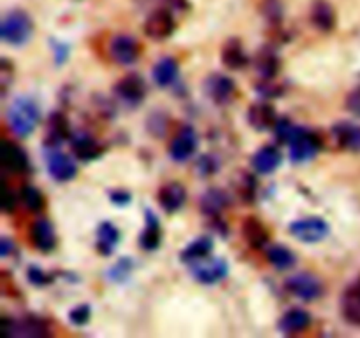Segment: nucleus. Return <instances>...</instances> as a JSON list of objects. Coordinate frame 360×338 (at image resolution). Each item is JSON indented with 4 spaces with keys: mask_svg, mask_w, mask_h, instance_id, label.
<instances>
[{
    "mask_svg": "<svg viewBox=\"0 0 360 338\" xmlns=\"http://www.w3.org/2000/svg\"><path fill=\"white\" fill-rule=\"evenodd\" d=\"M6 118L11 132L20 139H25L37 128L41 112H39V105L30 97H16L11 102Z\"/></svg>",
    "mask_w": 360,
    "mask_h": 338,
    "instance_id": "nucleus-1",
    "label": "nucleus"
},
{
    "mask_svg": "<svg viewBox=\"0 0 360 338\" xmlns=\"http://www.w3.org/2000/svg\"><path fill=\"white\" fill-rule=\"evenodd\" d=\"M34 34V21L25 11L14 9L4 16L0 25V37L6 44L20 48L32 39Z\"/></svg>",
    "mask_w": 360,
    "mask_h": 338,
    "instance_id": "nucleus-2",
    "label": "nucleus"
},
{
    "mask_svg": "<svg viewBox=\"0 0 360 338\" xmlns=\"http://www.w3.org/2000/svg\"><path fill=\"white\" fill-rule=\"evenodd\" d=\"M292 237L297 238L299 242H304V244H316V242H322L329 237L330 227L323 217L319 216H309L302 217V219L292 221L290 227H288Z\"/></svg>",
    "mask_w": 360,
    "mask_h": 338,
    "instance_id": "nucleus-3",
    "label": "nucleus"
},
{
    "mask_svg": "<svg viewBox=\"0 0 360 338\" xmlns=\"http://www.w3.org/2000/svg\"><path fill=\"white\" fill-rule=\"evenodd\" d=\"M322 146L323 142L319 133L311 132V130L302 126L301 132L288 144V147H290V161L295 165L308 163V161L315 160L319 156V153L322 151Z\"/></svg>",
    "mask_w": 360,
    "mask_h": 338,
    "instance_id": "nucleus-4",
    "label": "nucleus"
},
{
    "mask_svg": "<svg viewBox=\"0 0 360 338\" xmlns=\"http://www.w3.org/2000/svg\"><path fill=\"white\" fill-rule=\"evenodd\" d=\"M188 269L193 279L200 284H206V286L221 283L229 276L227 259L217 258V256H211V258L207 256V258L199 259V262L188 265Z\"/></svg>",
    "mask_w": 360,
    "mask_h": 338,
    "instance_id": "nucleus-5",
    "label": "nucleus"
},
{
    "mask_svg": "<svg viewBox=\"0 0 360 338\" xmlns=\"http://www.w3.org/2000/svg\"><path fill=\"white\" fill-rule=\"evenodd\" d=\"M285 290L302 302H315L323 297V284L309 272H299L285 280Z\"/></svg>",
    "mask_w": 360,
    "mask_h": 338,
    "instance_id": "nucleus-6",
    "label": "nucleus"
},
{
    "mask_svg": "<svg viewBox=\"0 0 360 338\" xmlns=\"http://www.w3.org/2000/svg\"><path fill=\"white\" fill-rule=\"evenodd\" d=\"M2 335L4 337H49V326L44 319L27 316L23 319H2Z\"/></svg>",
    "mask_w": 360,
    "mask_h": 338,
    "instance_id": "nucleus-7",
    "label": "nucleus"
},
{
    "mask_svg": "<svg viewBox=\"0 0 360 338\" xmlns=\"http://www.w3.org/2000/svg\"><path fill=\"white\" fill-rule=\"evenodd\" d=\"M108 51L112 62L118 63V65L122 67H130L139 60L141 51H143V49H141V44L137 42L136 37L120 34L111 39Z\"/></svg>",
    "mask_w": 360,
    "mask_h": 338,
    "instance_id": "nucleus-8",
    "label": "nucleus"
},
{
    "mask_svg": "<svg viewBox=\"0 0 360 338\" xmlns=\"http://www.w3.org/2000/svg\"><path fill=\"white\" fill-rule=\"evenodd\" d=\"M115 95L129 107H137L146 97V83L139 74H127L115 84Z\"/></svg>",
    "mask_w": 360,
    "mask_h": 338,
    "instance_id": "nucleus-9",
    "label": "nucleus"
},
{
    "mask_svg": "<svg viewBox=\"0 0 360 338\" xmlns=\"http://www.w3.org/2000/svg\"><path fill=\"white\" fill-rule=\"evenodd\" d=\"M197 147H199L197 132L193 130V126L186 125L179 128V132L172 139L171 147H169V156L176 163H185V161H188L195 154Z\"/></svg>",
    "mask_w": 360,
    "mask_h": 338,
    "instance_id": "nucleus-10",
    "label": "nucleus"
},
{
    "mask_svg": "<svg viewBox=\"0 0 360 338\" xmlns=\"http://www.w3.org/2000/svg\"><path fill=\"white\" fill-rule=\"evenodd\" d=\"M0 165L13 174H25L30 170V158L20 144L4 139L0 147Z\"/></svg>",
    "mask_w": 360,
    "mask_h": 338,
    "instance_id": "nucleus-11",
    "label": "nucleus"
},
{
    "mask_svg": "<svg viewBox=\"0 0 360 338\" xmlns=\"http://www.w3.org/2000/svg\"><path fill=\"white\" fill-rule=\"evenodd\" d=\"M48 160V174L56 182H69L77 175L76 161L58 149H49L46 154Z\"/></svg>",
    "mask_w": 360,
    "mask_h": 338,
    "instance_id": "nucleus-12",
    "label": "nucleus"
},
{
    "mask_svg": "<svg viewBox=\"0 0 360 338\" xmlns=\"http://www.w3.org/2000/svg\"><path fill=\"white\" fill-rule=\"evenodd\" d=\"M204 93L210 100L214 104L225 105L232 102L236 95V83L231 77L224 76V74H211L206 81H204Z\"/></svg>",
    "mask_w": 360,
    "mask_h": 338,
    "instance_id": "nucleus-13",
    "label": "nucleus"
},
{
    "mask_svg": "<svg viewBox=\"0 0 360 338\" xmlns=\"http://www.w3.org/2000/svg\"><path fill=\"white\" fill-rule=\"evenodd\" d=\"M176 30V21L167 9H157L144 21V34L153 41H164Z\"/></svg>",
    "mask_w": 360,
    "mask_h": 338,
    "instance_id": "nucleus-14",
    "label": "nucleus"
},
{
    "mask_svg": "<svg viewBox=\"0 0 360 338\" xmlns=\"http://www.w3.org/2000/svg\"><path fill=\"white\" fill-rule=\"evenodd\" d=\"M72 133H70L69 119L63 112L55 111L49 114L48 118V130H46V139H44V149H58L67 139H70Z\"/></svg>",
    "mask_w": 360,
    "mask_h": 338,
    "instance_id": "nucleus-15",
    "label": "nucleus"
},
{
    "mask_svg": "<svg viewBox=\"0 0 360 338\" xmlns=\"http://www.w3.org/2000/svg\"><path fill=\"white\" fill-rule=\"evenodd\" d=\"M70 147L77 160L94 161L104 154V146L86 132H76L70 137Z\"/></svg>",
    "mask_w": 360,
    "mask_h": 338,
    "instance_id": "nucleus-16",
    "label": "nucleus"
},
{
    "mask_svg": "<svg viewBox=\"0 0 360 338\" xmlns=\"http://www.w3.org/2000/svg\"><path fill=\"white\" fill-rule=\"evenodd\" d=\"M334 142L338 144L340 149L345 151H360V126L352 121H340L334 123L330 128Z\"/></svg>",
    "mask_w": 360,
    "mask_h": 338,
    "instance_id": "nucleus-17",
    "label": "nucleus"
},
{
    "mask_svg": "<svg viewBox=\"0 0 360 338\" xmlns=\"http://www.w3.org/2000/svg\"><path fill=\"white\" fill-rule=\"evenodd\" d=\"M231 202V195H229L225 189L211 188L200 196V212H202L204 216L211 217V219H217V217H220V214L224 212V210H227Z\"/></svg>",
    "mask_w": 360,
    "mask_h": 338,
    "instance_id": "nucleus-18",
    "label": "nucleus"
},
{
    "mask_svg": "<svg viewBox=\"0 0 360 338\" xmlns=\"http://www.w3.org/2000/svg\"><path fill=\"white\" fill-rule=\"evenodd\" d=\"M248 123L253 130L257 132H267V130L274 128L278 123V116H276V109L273 107L267 102H259V104L250 105L248 109Z\"/></svg>",
    "mask_w": 360,
    "mask_h": 338,
    "instance_id": "nucleus-19",
    "label": "nucleus"
},
{
    "mask_svg": "<svg viewBox=\"0 0 360 338\" xmlns=\"http://www.w3.org/2000/svg\"><path fill=\"white\" fill-rule=\"evenodd\" d=\"M158 203L169 214H174L183 209L186 202V189L179 182H167L158 189Z\"/></svg>",
    "mask_w": 360,
    "mask_h": 338,
    "instance_id": "nucleus-20",
    "label": "nucleus"
},
{
    "mask_svg": "<svg viewBox=\"0 0 360 338\" xmlns=\"http://www.w3.org/2000/svg\"><path fill=\"white\" fill-rule=\"evenodd\" d=\"M281 160H283V158H281V151L278 149L276 146L267 144V146H262L255 154H253L252 167L253 170L259 172V174L269 175L274 174V172L280 168Z\"/></svg>",
    "mask_w": 360,
    "mask_h": 338,
    "instance_id": "nucleus-21",
    "label": "nucleus"
},
{
    "mask_svg": "<svg viewBox=\"0 0 360 338\" xmlns=\"http://www.w3.org/2000/svg\"><path fill=\"white\" fill-rule=\"evenodd\" d=\"M309 325H311V316H309V312L302 311V309H292V311L285 312L280 318V321H278V332L285 337H292L308 330Z\"/></svg>",
    "mask_w": 360,
    "mask_h": 338,
    "instance_id": "nucleus-22",
    "label": "nucleus"
},
{
    "mask_svg": "<svg viewBox=\"0 0 360 338\" xmlns=\"http://www.w3.org/2000/svg\"><path fill=\"white\" fill-rule=\"evenodd\" d=\"M30 241L34 248L41 252H51L56 248V234L48 219L34 221L30 228Z\"/></svg>",
    "mask_w": 360,
    "mask_h": 338,
    "instance_id": "nucleus-23",
    "label": "nucleus"
},
{
    "mask_svg": "<svg viewBox=\"0 0 360 338\" xmlns=\"http://www.w3.org/2000/svg\"><path fill=\"white\" fill-rule=\"evenodd\" d=\"M341 314L350 325L360 326V277L343 291Z\"/></svg>",
    "mask_w": 360,
    "mask_h": 338,
    "instance_id": "nucleus-24",
    "label": "nucleus"
},
{
    "mask_svg": "<svg viewBox=\"0 0 360 338\" xmlns=\"http://www.w3.org/2000/svg\"><path fill=\"white\" fill-rule=\"evenodd\" d=\"M243 238L246 241V244L252 249H264L269 242V230L266 228V224L255 216H250L243 221L241 227Z\"/></svg>",
    "mask_w": 360,
    "mask_h": 338,
    "instance_id": "nucleus-25",
    "label": "nucleus"
},
{
    "mask_svg": "<svg viewBox=\"0 0 360 338\" xmlns=\"http://www.w3.org/2000/svg\"><path fill=\"white\" fill-rule=\"evenodd\" d=\"M309 18H311V23L315 25V28H319L320 32H330L336 27V11L327 0H315L311 4Z\"/></svg>",
    "mask_w": 360,
    "mask_h": 338,
    "instance_id": "nucleus-26",
    "label": "nucleus"
},
{
    "mask_svg": "<svg viewBox=\"0 0 360 338\" xmlns=\"http://www.w3.org/2000/svg\"><path fill=\"white\" fill-rule=\"evenodd\" d=\"M221 63L231 70H241L248 65L250 58L239 39H229L225 42L221 48Z\"/></svg>",
    "mask_w": 360,
    "mask_h": 338,
    "instance_id": "nucleus-27",
    "label": "nucleus"
},
{
    "mask_svg": "<svg viewBox=\"0 0 360 338\" xmlns=\"http://www.w3.org/2000/svg\"><path fill=\"white\" fill-rule=\"evenodd\" d=\"M120 238H122V234H120L118 228L109 221H102L97 228V244H95L98 255L111 256L115 249L118 248Z\"/></svg>",
    "mask_w": 360,
    "mask_h": 338,
    "instance_id": "nucleus-28",
    "label": "nucleus"
},
{
    "mask_svg": "<svg viewBox=\"0 0 360 338\" xmlns=\"http://www.w3.org/2000/svg\"><path fill=\"white\" fill-rule=\"evenodd\" d=\"M153 81L157 86L160 88H169L178 81L179 76V65L176 62V58L172 56H164V58L158 60L153 67Z\"/></svg>",
    "mask_w": 360,
    "mask_h": 338,
    "instance_id": "nucleus-29",
    "label": "nucleus"
},
{
    "mask_svg": "<svg viewBox=\"0 0 360 338\" xmlns=\"http://www.w3.org/2000/svg\"><path fill=\"white\" fill-rule=\"evenodd\" d=\"M144 219H146V227H144L143 234L139 235V245L144 251L153 252L160 248L162 242L160 223H158V217L150 209H146V212H144Z\"/></svg>",
    "mask_w": 360,
    "mask_h": 338,
    "instance_id": "nucleus-30",
    "label": "nucleus"
},
{
    "mask_svg": "<svg viewBox=\"0 0 360 338\" xmlns=\"http://www.w3.org/2000/svg\"><path fill=\"white\" fill-rule=\"evenodd\" d=\"M213 238L204 235V237H199L193 242H190V244L179 252V259H181V263H185V265H192V263L199 262V259L207 258V256L211 255V251H213Z\"/></svg>",
    "mask_w": 360,
    "mask_h": 338,
    "instance_id": "nucleus-31",
    "label": "nucleus"
},
{
    "mask_svg": "<svg viewBox=\"0 0 360 338\" xmlns=\"http://www.w3.org/2000/svg\"><path fill=\"white\" fill-rule=\"evenodd\" d=\"M255 67L262 79H274L280 72V58H278L276 51L269 46L260 49L255 56Z\"/></svg>",
    "mask_w": 360,
    "mask_h": 338,
    "instance_id": "nucleus-32",
    "label": "nucleus"
},
{
    "mask_svg": "<svg viewBox=\"0 0 360 338\" xmlns=\"http://www.w3.org/2000/svg\"><path fill=\"white\" fill-rule=\"evenodd\" d=\"M266 256L267 259H269L271 265L276 270H281V272L294 269V265L297 263V258H295V255L287 248V245H271V248H267Z\"/></svg>",
    "mask_w": 360,
    "mask_h": 338,
    "instance_id": "nucleus-33",
    "label": "nucleus"
},
{
    "mask_svg": "<svg viewBox=\"0 0 360 338\" xmlns=\"http://www.w3.org/2000/svg\"><path fill=\"white\" fill-rule=\"evenodd\" d=\"M134 269H136V262H134L132 258H127L125 256V258H120L118 262L105 272V276H108V279L111 280V283L123 284L130 279Z\"/></svg>",
    "mask_w": 360,
    "mask_h": 338,
    "instance_id": "nucleus-34",
    "label": "nucleus"
},
{
    "mask_svg": "<svg viewBox=\"0 0 360 338\" xmlns=\"http://www.w3.org/2000/svg\"><path fill=\"white\" fill-rule=\"evenodd\" d=\"M234 189L236 193L239 195V198L243 200V202L250 203L253 202V198H255V191H257V179L253 177L252 174H248V172H241V174L238 175V179H234Z\"/></svg>",
    "mask_w": 360,
    "mask_h": 338,
    "instance_id": "nucleus-35",
    "label": "nucleus"
},
{
    "mask_svg": "<svg viewBox=\"0 0 360 338\" xmlns=\"http://www.w3.org/2000/svg\"><path fill=\"white\" fill-rule=\"evenodd\" d=\"M21 203L27 207L30 212H41L46 205L44 195H42L41 189H37L35 186H23L20 191Z\"/></svg>",
    "mask_w": 360,
    "mask_h": 338,
    "instance_id": "nucleus-36",
    "label": "nucleus"
},
{
    "mask_svg": "<svg viewBox=\"0 0 360 338\" xmlns=\"http://www.w3.org/2000/svg\"><path fill=\"white\" fill-rule=\"evenodd\" d=\"M302 126L295 125V123H292L288 118H281L278 119L276 126H274V135H276V140L281 144H290L292 140L295 139V135H297L299 132H301Z\"/></svg>",
    "mask_w": 360,
    "mask_h": 338,
    "instance_id": "nucleus-37",
    "label": "nucleus"
},
{
    "mask_svg": "<svg viewBox=\"0 0 360 338\" xmlns=\"http://www.w3.org/2000/svg\"><path fill=\"white\" fill-rule=\"evenodd\" d=\"M260 11H262L264 18L274 27H278L283 21V6H281L280 0H264Z\"/></svg>",
    "mask_w": 360,
    "mask_h": 338,
    "instance_id": "nucleus-38",
    "label": "nucleus"
},
{
    "mask_svg": "<svg viewBox=\"0 0 360 338\" xmlns=\"http://www.w3.org/2000/svg\"><path fill=\"white\" fill-rule=\"evenodd\" d=\"M27 277H28V280H30V283L37 288H44L55 280V276H51V273H46L44 270H41L39 266H35V265L28 266Z\"/></svg>",
    "mask_w": 360,
    "mask_h": 338,
    "instance_id": "nucleus-39",
    "label": "nucleus"
},
{
    "mask_svg": "<svg viewBox=\"0 0 360 338\" xmlns=\"http://www.w3.org/2000/svg\"><path fill=\"white\" fill-rule=\"evenodd\" d=\"M49 48H51L53 56H55L56 65H63L70 56V46L67 42L58 41V39H49Z\"/></svg>",
    "mask_w": 360,
    "mask_h": 338,
    "instance_id": "nucleus-40",
    "label": "nucleus"
},
{
    "mask_svg": "<svg viewBox=\"0 0 360 338\" xmlns=\"http://www.w3.org/2000/svg\"><path fill=\"white\" fill-rule=\"evenodd\" d=\"M90 318H91V309L88 304L77 305V307H74L72 311L69 312V321L72 323L74 326L88 325Z\"/></svg>",
    "mask_w": 360,
    "mask_h": 338,
    "instance_id": "nucleus-41",
    "label": "nucleus"
},
{
    "mask_svg": "<svg viewBox=\"0 0 360 338\" xmlns=\"http://www.w3.org/2000/svg\"><path fill=\"white\" fill-rule=\"evenodd\" d=\"M257 91H259L260 97L264 98H278L283 93V88L280 84L274 83L273 79H262V83L257 86Z\"/></svg>",
    "mask_w": 360,
    "mask_h": 338,
    "instance_id": "nucleus-42",
    "label": "nucleus"
},
{
    "mask_svg": "<svg viewBox=\"0 0 360 338\" xmlns=\"http://www.w3.org/2000/svg\"><path fill=\"white\" fill-rule=\"evenodd\" d=\"M195 170L199 172L202 177H210V175L217 174L218 170V161L214 160V156H200L199 161L195 165Z\"/></svg>",
    "mask_w": 360,
    "mask_h": 338,
    "instance_id": "nucleus-43",
    "label": "nucleus"
},
{
    "mask_svg": "<svg viewBox=\"0 0 360 338\" xmlns=\"http://www.w3.org/2000/svg\"><path fill=\"white\" fill-rule=\"evenodd\" d=\"M165 128H167V118L164 114H151L148 119V130H150L153 135H164Z\"/></svg>",
    "mask_w": 360,
    "mask_h": 338,
    "instance_id": "nucleus-44",
    "label": "nucleus"
},
{
    "mask_svg": "<svg viewBox=\"0 0 360 338\" xmlns=\"http://www.w3.org/2000/svg\"><path fill=\"white\" fill-rule=\"evenodd\" d=\"M11 79H13V65L9 60L4 58L0 62V84H2V95H6L7 88H9Z\"/></svg>",
    "mask_w": 360,
    "mask_h": 338,
    "instance_id": "nucleus-45",
    "label": "nucleus"
},
{
    "mask_svg": "<svg viewBox=\"0 0 360 338\" xmlns=\"http://www.w3.org/2000/svg\"><path fill=\"white\" fill-rule=\"evenodd\" d=\"M109 200H111L112 205L127 207L132 202V195L127 189H112V191H109Z\"/></svg>",
    "mask_w": 360,
    "mask_h": 338,
    "instance_id": "nucleus-46",
    "label": "nucleus"
},
{
    "mask_svg": "<svg viewBox=\"0 0 360 338\" xmlns=\"http://www.w3.org/2000/svg\"><path fill=\"white\" fill-rule=\"evenodd\" d=\"M345 105H347V109L352 114L360 118V86H357L355 90H352L350 93H348Z\"/></svg>",
    "mask_w": 360,
    "mask_h": 338,
    "instance_id": "nucleus-47",
    "label": "nucleus"
},
{
    "mask_svg": "<svg viewBox=\"0 0 360 338\" xmlns=\"http://www.w3.org/2000/svg\"><path fill=\"white\" fill-rule=\"evenodd\" d=\"M2 209L4 212L11 214L16 210V198H14V193L11 191L9 186L4 182V191H2Z\"/></svg>",
    "mask_w": 360,
    "mask_h": 338,
    "instance_id": "nucleus-48",
    "label": "nucleus"
},
{
    "mask_svg": "<svg viewBox=\"0 0 360 338\" xmlns=\"http://www.w3.org/2000/svg\"><path fill=\"white\" fill-rule=\"evenodd\" d=\"M14 249H16V245H14V242L9 237L0 238V258H7Z\"/></svg>",
    "mask_w": 360,
    "mask_h": 338,
    "instance_id": "nucleus-49",
    "label": "nucleus"
}]
</instances>
